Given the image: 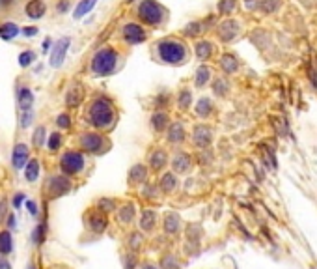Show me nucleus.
<instances>
[{
  "instance_id": "obj_1",
  "label": "nucleus",
  "mask_w": 317,
  "mask_h": 269,
  "mask_svg": "<svg viewBox=\"0 0 317 269\" xmlns=\"http://www.w3.org/2000/svg\"><path fill=\"white\" fill-rule=\"evenodd\" d=\"M88 118H90V122L97 129H109L114 123V120H116V114H114L112 105L107 99L97 98L92 103L90 110H88Z\"/></svg>"
},
{
  "instance_id": "obj_2",
  "label": "nucleus",
  "mask_w": 317,
  "mask_h": 269,
  "mask_svg": "<svg viewBox=\"0 0 317 269\" xmlns=\"http://www.w3.org/2000/svg\"><path fill=\"white\" fill-rule=\"evenodd\" d=\"M118 66V55L116 51L112 49H101L97 55L93 56V62H92V69L95 75H110L114 73V69Z\"/></svg>"
},
{
  "instance_id": "obj_3",
  "label": "nucleus",
  "mask_w": 317,
  "mask_h": 269,
  "mask_svg": "<svg viewBox=\"0 0 317 269\" xmlns=\"http://www.w3.org/2000/svg\"><path fill=\"white\" fill-rule=\"evenodd\" d=\"M159 56L166 64H181L185 60V49L179 41L168 39V41L159 43Z\"/></svg>"
},
{
  "instance_id": "obj_4",
  "label": "nucleus",
  "mask_w": 317,
  "mask_h": 269,
  "mask_svg": "<svg viewBox=\"0 0 317 269\" xmlns=\"http://www.w3.org/2000/svg\"><path fill=\"white\" fill-rule=\"evenodd\" d=\"M71 182L67 176H50L45 184V196H49L50 200L60 198V196L67 195L71 191Z\"/></svg>"
},
{
  "instance_id": "obj_5",
  "label": "nucleus",
  "mask_w": 317,
  "mask_h": 269,
  "mask_svg": "<svg viewBox=\"0 0 317 269\" xmlns=\"http://www.w3.org/2000/svg\"><path fill=\"white\" fill-rule=\"evenodd\" d=\"M60 168L66 176H77L84 168V157L80 152H66L60 159Z\"/></svg>"
},
{
  "instance_id": "obj_6",
  "label": "nucleus",
  "mask_w": 317,
  "mask_h": 269,
  "mask_svg": "<svg viewBox=\"0 0 317 269\" xmlns=\"http://www.w3.org/2000/svg\"><path fill=\"white\" fill-rule=\"evenodd\" d=\"M138 13L142 21H146L147 25H159L165 17V10L155 0H144L138 8Z\"/></svg>"
},
{
  "instance_id": "obj_7",
  "label": "nucleus",
  "mask_w": 317,
  "mask_h": 269,
  "mask_svg": "<svg viewBox=\"0 0 317 269\" xmlns=\"http://www.w3.org/2000/svg\"><path fill=\"white\" fill-rule=\"evenodd\" d=\"M79 144L88 153H103L109 148V142L104 141V137L99 133H84L80 137Z\"/></svg>"
},
{
  "instance_id": "obj_8",
  "label": "nucleus",
  "mask_w": 317,
  "mask_h": 269,
  "mask_svg": "<svg viewBox=\"0 0 317 269\" xmlns=\"http://www.w3.org/2000/svg\"><path fill=\"white\" fill-rule=\"evenodd\" d=\"M84 225L88 230H92L93 234H103L109 227V219L107 215L101 213L99 209H92L84 215Z\"/></svg>"
},
{
  "instance_id": "obj_9",
  "label": "nucleus",
  "mask_w": 317,
  "mask_h": 269,
  "mask_svg": "<svg viewBox=\"0 0 317 269\" xmlns=\"http://www.w3.org/2000/svg\"><path fill=\"white\" fill-rule=\"evenodd\" d=\"M69 43H71L69 37H62L60 41L56 43L55 51H52V55H50V66L60 67L62 64H64V60H66V53H67V49H69Z\"/></svg>"
},
{
  "instance_id": "obj_10",
  "label": "nucleus",
  "mask_w": 317,
  "mask_h": 269,
  "mask_svg": "<svg viewBox=\"0 0 317 269\" xmlns=\"http://www.w3.org/2000/svg\"><path fill=\"white\" fill-rule=\"evenodd\" d=\"M123 36H125V39H127L131 45L142 43L144 39H146V34H144V30H142V26L134 25V23L125 25V28H123Z\"/></svg>"
},
{
  "instance_id": "obj_11",
  "label": "nucleus",
  "mask_w": 317,
  "mask_h": 269,
  "mask_svg": "<svg viewBox=\"0 0 317 269\" xmlns=\"http://www.w3.org/2000/svg\"><path fill=\"white\" fill-rule=\"evenodd\" d=\"M26 163H28V148L25 144H17V146L13 148V153H12V165L13 168H25Z\"/></svg>"
},
{
  "instance_id": "obj_12",
  "label": "nucleus",
  "mask_w": 317,
  "mask_h": 269,
  "mask_svg": "<svg viewBox=\"0 0 317 269\" xmlns=\"http://www.w3.org/2000/svg\"><path fill=\"white\" fill-rule=\"evenodd\" d=\"M213 141V131L207 125H198L194 129V144L200 148H207Z\"/></svg>"
},
{
  "instance_id": "obj_13",
  "label": "nucleus",
  "mask_w": 317,
  "mask_h": 269,
  "mask_svg": "<svg viewBox=\"0 0 317 269\" xmlns=\"http://www.w3.org/2000/svg\"><path fill=\"white\" fill-rule=\"evenodd\" d=\"M181 228V217L176 211H168L163 219V230L166 234H177Z\"/></svg>"
},
{
  "instance_id": "obj_14",
  "label": "nucleus",
  "mask_w": 317,
  "mask_h": 269,
  "mask_svg": "<svg viewBox=\"0 0 317 269\" xmlns=\"http://www.w3.org/2000/svg\"><path fill=\"white\" fill-rule=\"evenodd\" d=\"M118 222L120 225H131L136 217V208H134V204L127 202V204H123L122 208H118Z\"/></svg>"
},
{
  "instance_id": "obj_15",
  "label": "nucleus",
  "mask_w": 317,
  "mask_h": 269,
  "mask_svg": "<svg viewBox=\"0 0 317 269\" xmlns=\"http://www.w3.org/2000/svg\"><path fill=\"white\" fill-rule=\"evenodd\" d=\"M146 180H147V168L144 165H134L129 170V185L146 184Z\"/></svg>"
},
{
  "instance_id": "obj_16",
  "label": "nucleus",
  "mask_w": 317,
  "mask_h": 269,
  "mask_svg": "<svg viewBox=\"0 0 317 269\" xmlns=\"http://www.w3.org/2000/svg\"><path fill=\"white\" fill-rule=\"evenodd\" d=\"M157 187H159V191H161V193L168 195V193H172V191L177 187V177L174 176L172 172H166V174H163V176H161Z\"/></svg>"
},
{
  "instance_id": "obj_17",
  "label": "nucleus",
  "mask_w": 317,
  "mask_h": 269,
  "mask_svg": "<svg viewBox=\"0 0 317 269\" xmlns=\"http://www.w3.org/2000/svg\"><path fill=\"white\" fill-rule=\"evenodd\" d=\"M172 166H174V170L179 172V174H185V172L190 170V166H192V159H190L187 153H177L174 161H172Z\"/></svg>"
},
{
  "instance_id": "obj_18",
  "label": "nucleus",
  "mask_w": 317,
  "mask_h": 269,
  "mask_svg": "<svg viewBox=\"0 0 317 269\" xmlns=\"http://www.w3.org/2000/svg\"><path fill=\"white\" fill-rule=\"evenodd\" d=\"M140 228L144 230V232H153V230L157 228V213H155V211H151V209L142 211Z\"/></svg>"
},
{
  "instance_id": "obj_19",
  "label": "nucleus",
  "mask_w": 317,
  "mask_h": 269,
  "mask_svg": "<svg viewBox=\"0 0 317 269\" xmlns=\"http://www.w3.org/2000/svg\"><path fill=\"white\" fill-rule=\"evenodd\" d=\"M149 168L151 170H161L163 166H166V163H168V155H166V152H163V150H155V152L149 153Z\"/></svg>"
},
{
  "instance_id": "obj_20",
  "label": "nucleus",
  "mask_w": 317,
  "mask_h": 269,
  "mask_svg": "<svg viewBox=\"0 0 317 269\" xmlns=\"http://www.w3.org/2000/svg\"><path fill=\"white\" fill-rule=\"evenodd\" d=\"M30 239H32V243L34 245H43V241L47 239V222L45 220H41V222H37L36 225V228L32 230V234H30Z\"/></svg>"
},
{
  "instance_id": "obj_21",
  "label": "nucleus",
  "mask_w": 317,
  "mask_h": 269,
  "mask_svg": "<svg viewBox=\"0 0 317 269\" xmlns=\"http://www.w3.org/2000/svg\"><path fill=\"white\" fill-rule=\"evenodd\" d=\"M82 98H84V92H82V86H73L66 96V103L67 107H79L82 103Z\"/></svg>"
},
{
  "instance_id": "obj_22",
  "label": "nucleus",
  "mask_w": 317,
  "mask_h": 269,
  "mask_svg": "<svg viewBox=\"0 0 317 269\" xmlns=\"http://www.w3.org/2000/svg\"><path fill=\"white\" fill-rule=\"evenodd\" d=\"M19 99V109L21 110H30L32 105H34V94L28 90V88H21L17 94Z\"/></svg>"
},
{
  "instance_id": "obj_23",
  "label": "nucleus",
  "mask_w": 317,
  "mask_h": 269,
  "mask_svg": "<svg viewBox=\"0 0 317 269\" xmlns=\"http://www.w3.org/2000/svg\"><path fill=\"white\" fill-rule=\"evenodd\" d=\"M12 251H13L12 232H10V230H2V232H0V254H2V256H8V254H12Z\"/></svg>"
},
{
  "instance_id": "obj_24",
  "label": "nucleus",
  "mask_w": 317,
  "mask_h": 269,
  "mask_svg": "<svg viewBox=\"0 0 317 269\" xmlns=\"http://www.w3.org/2000/svg\"><path fill=\"white\" fill-rule=\"evenodd\" d=\"M45 13V2L43 0H32L26 6V15L32 19H41Z\"/></svg>"
},
{
  "instance_id": "obj_25",
  "label": "nucleus",
  "mask_w": 317,
  "mask_h": 269,
  "mask_svg": "<svg viewBox=\"0 0 317 269\" xmlns=\"http://www.w3.org/2000/svg\"><path fill=\"white\" fill-rule=\"evenodd\" d=\"M97 209L101 213H112L118 209V202L114 198H99L97 200Z\"/></svg>"
},
{
  "instance_id": "obj_26",
  "label": "nucleus",
  "mask_w": 317,
  "mask_h": 269,
  "mask_svg": "<svg viewBox=\"0 0 317 269\" xmlns=\"http://www.w3.org/2000/svg\"><path fill=\"white\" fill-rule=\"evenodd\" d=\"M97 4V0H80L79 2V6H77V10H75V19H80V17H84L88 12H92V8Z\"/></svg>"
},
{
  "instance_id": "obj_27",
  "label": "nucleus",
  "mask_w": 317,
  "mask_h": 269,
  "mask_svg": "<svg viewBox=\"0 0 317 269\" xmlns=\"http://www.w3.org/2000/svg\"><path fill=\"white\" fill-rule=\"evenodd\" d=\"M25 176L28 182H36L37 176H39V161L37 159H32L26 163V170H25Z\"/></svg>"
},
{
  "instance_id": "obj_28",
  "label": "nucleus",
  "mask_w": 317,
  "mask_h": 269,
  "mask_svg": "<svg viewBox=\"0 0 317 269\" xmlns=\"http://www.w3.org/2000/svg\"><path fill=\"white\" fill-rule=\"evenodd\" d=\"M237 34V23H233V21H228V23H224V25L220 26V37L222 39H232L233 36Z\"/></svg>"
},
{
  "instance_id": "obj_29",
  "label": "nucleus",
  "mask_w": 317,
  "mask_h": 269,
  "mask_svg": "<svg viewBox=\"0 0 317 269\" xmlns=\"http://www.w3.org/2000/svg\"><path fill=\"white\" fill-rule=\"evenodd\" d=\"M142 243H144V239H142V234L140 232H131V234H129V241H127L129 251L138 252L142 249Z\"/></svg>"
},
{
  "instance_id": "obj_30",
  "label": "nucleus",
  "mask_w": 317,
  "mask_h": 269,
  "mask_svg": "<svg viewBox=\"0 0 317 269\" xmlns=\"http://www.w3.org/2000/svg\"><path fill=\"white\" fill-rule=\"evenodd\" d=\"M122 265L123 269H136V265H138V254L133 251L122 254Z\"/></svg>"
},
{
  "instance_id": "obj_31",
  "label": "nucleus",
  "mask_w": 317,
  "mask_h": 269,
  "mask_svg": "<svg viewBox=\"0 0 317 269\" xmlns=\"http://www.w3.org/2000/svg\"><path fill=\"white\" fill-rule=\"evenodd\" d=\"M17 34H19V28L17 25H13V23H4V25L0 26V37H2V39H13Z\"/></svg>"
},
{
  "instance_id": "obj_32",
  "label": "nucleus",
  "mask_w": 317,
  "mask_h": 269,
  "mask_svg": "<svg viewBox=\"0 0 317 269\" xmlns=\"http://www.w3.org/2000/svg\"><path fill=\"white\" fill-rule=\"evenodd\" d=\"M185 139V131L181 123H174L168 131V141L170 142H181Z\"/></svg>"
},
{
  "instance_id": "obj_33",
  "label": "nucleus",
  "mask_w": 317,
  "mask_h": 269,
  "mask_svg": "<svg viewBox=\"0 0 317 269\" xmlns=\"http://www.w3.org/2000/svg\"><path fill=\"white\" fill-rule=\"evenodd\" d=\"M166 123H168V114H166V112H155L151 116V125L157 129V131L166 129Z\"/></svg>"
},
{
  "instance_id": "obj_34",
  "label": "nucleus",
  "mask_w": 317,
  "mask_h": 269,
  "mask_svg": "<svg viewBox=\"0 0 317 269\" xmlns=\"http://www.w3.org/2000/svg\"><path fill=\"white\" fill-rule=\"evenodd\" d=\"M209 79H211V71H209V67L201 66L200 69L196 71V79H194L196 86H203Z\"/></svg>"
},
{
  "instance_id": "obj_35",
  "label": "nucleus",
  "mask_w": 317,
  "mask_h": 269,
  "mask_svg": "<svg viewBox=\"0 0 317 269\" xmlns=\"http://www.w3.org/2000/svg\"><path fill=\"white\" fill-rule=\"evenodd\" d=\"M211 53H213V49H211V43L200 41L198 45H196V55H198V58H201V60H205L207 56H211Z\"/></svg>"
},
{
  "instance_id": "obj_36",
  "label": "nucleus",
  "mask_w": 317,
  "mask_h": 269,
  "mask_svg": "<svg viewBox=\"0 0 317 269\" xmlns=\"http://www.w3.org/2000/svg\"><path fill=\"white\" fill-rule=\"evenodd\" d=\"M161 269H179V262L174 254H165L161 260Z\"/></svg>"
},
{
  "instance_id": "obj_37",
  "label": "nucleus",
  "mask_w": 317,
  "mask_h": 269,
  "mask_svg": "<svg viewBox=\"0 0 317 269\" xmlns=\"http://www.w3.org/2000/svg\"><path fill=\"white\" fill-rule=\"evenodd\" d=\"M196 112L200 114V116H209V112H211V101L207 98H203L198 101L196 105Z\"/></svg>"
},
{
  "instance_id": "obj_38",
  "label": "nucleus",
  "mask_w": 317,
  "mask_h": 269,
  "mask_svg": "<svg viewBox=\"0 0 317 269\" xmlns=\"http://www.w3.org/2000/svg\"><path fill=\"white\" fill-rule=\"evenodd\" d=\"M200 236H201L200 227H196V225H189V227H187V239H189L190 243L200 241Z\"/></svg>"
},
{
  "instance_id": "obj_39",
  "label": "nucleus",
  "mask_w": 317,
  "mask_h": 269,
  "mask_svg": "<svg viewBox=\"0 0 317 269\" xmlns=\"http://www.w3.org/2000/svg\"><path fill=\"white\" fill-rule=\"evenodd\" d=\"M222 67L226 69V73H233L235 69H237V62H235V58L233 56H224L222 58Z\"/></svg>"
},
{
  "instance_id": "obj_40",
  "label": "nucleus",
  "mask_w": 317,
  "mask_h": 269,
  "mask_svg": "<svg viewBox=\"0 0 317 269\" xmlns=\"http://www.w3.org/2000/svg\"><path fill=\"white\" fill-rule=\"evenodd\" d=\"M190 103H192L190 92L189 90H181V94H179V107H181V109H189Z\"/></svg>"
},
{
  "instance_id": "obj_41",
  "label": "nucleus",
  "mask_w": 317,
  "mask_h": 269,
  "mask_svg": "<svg viewBox=\"0 0 317 269\" xmlns=\"http://www.w3.org/2000/svg\"><path fill=\"white\" fill-rule=\"evenodd\" d=\"M34 58H36V55H34L32 51H25V53H21V56H19V64L23 67H26L34 62Z\"/></svg>"
},
{
  "instance_id": "obj_42",
  "label": "nucleus",
  "mask_w": 317,
  "mask_h": 269,
  "mask_svg": "<svg viewBox=\"0 0 317 269\" xmlns=\"http://www.w3.org/2000/svg\"><path fill=\"white\" fill-rule=\"evenodd\" d=\"M60 146H62V134L60 133H52L49 137V150L50 152H56Z\"/></svg>"
},
{
  "instance_id": "obj_43",
  "label": "nucleus",
  "mask_w": 317,
  "mask_h": 269,
  "mask_svg": "<svg viewBox=\"0 0 317 269\" xmlns=\"http://www.w3.org/2000/svg\"><path fill=\"white\" fill-rule=\"evenodd\" d=\"M43 141H45V127L43 125H39V127L36 129V133H34V146H43Z\"/></svg>"
},
{
  "instance_id": "obj_44",
  "label": "nucleus",
  "mask_w": 317,
  "mask_h": 269,
  "mask_svg": "<svg viewBox=\"0 0 317 269\" xmlns=\"http://www.w3.org/2000/svg\"><path fill=\"white\" fill-rule=\"evenodd\" d=\"M157 193H159V187L157 185H151V184H144V196L146 198H157Z\"/></svg>"
},
{
  "instance_id": "obj_45",
  "label": "nucleus",
  "mask_w": 317,
  "mask_h": 269,
  "mask_svg": "<svg viewBox=\"0 0 317 269\" xmlns=\"http://www.w3.org/2000/svg\"><path fill=\"white\" fill-rule=\"evenodd\" d=\"M34 118V110H21V127H28L30 120Z\"/></svg>"
},
{
  "instance_id": "obj_46",
  "label": "nucleus",
  "mask_w": 317,
  "mask_h": 269,
  "mask_svg": "<svg viewBox=\"0 0 317 269\" xmlns=\"http://www.w3.org/2000/svg\"><path fill=\"white\" fill-rule=\"evenodd\" d=\"M56 123H58L62 129H67L69 125H71V122H69V116H67V114H60V116L56 118Z\"/></svg>"
},
{
  "instance_id": "obj_47",
  "label": "nucleus",
  "mask_w": 317,
  "mask_h": 269,
  "mask_svg": "<svg viewBox=\"0 0 317 269\" xmlns=\"http://www.w3.org/2000/svg\"><path fill=\"white\" fill-rule=\"evenodd\" d=\"M226 90H228V84H224V80H217L215 82V92L219 94V96H224Z\"/></svg>"
},
{
  "instance_id": "obj_48",
  "label": "nucleus",
  "mask_w": 317,
  "mask_h": 269,
  "mask_svg": "<svg viewBox=\"0 0 317 269\" xmlns=\"http://www.w3.org/2000/svg\"><path fill=\"white\" fill-rule=\"evenodd\" d=\"M26 208H28V213L32 215V217H37V204H36V200H28L26 202Z\"/></svg>"
},
{
  "instance_id": "obj_49",
  "label": "nucleus",
  "mask_w": 317,
  "mask_h": 269,
  "mask_svg": "<svg viewBox=\"0 0 317 269\" xmlns=\"http://www.w3.org/2000/svg\"><path fill=\"white\" fill-rule=\"evenodd\" d=\"M23 200H25V195H23V193H17V195L13 196V208L19 209V206L23 204Z\"/></svg>"
},
{
  "instance_id": "obj_50",
  "label": "nucleus",
  "mask_w": 317,
  "mask_h": 269,
  "mask_svg": "<svg viewBox=\"0 0 317 269\" xmlns=\"http://www.w3.org/2000/svg\"><path fill=\"white\" fill-rule=\"evenodd\" d=\"M233 8V0H222V4H220V12H230Z\"/></svg>"
},
{
  "instance_id": "obj_51",
  "label": "nucleus",
  "mask_w": 317,
  "mask_h": 269,
  "mask_svg": "<svg viewBox=\"0 0 317 269\" xmlns=\"http://www.w3.org/2000/svg\"><path fill=\"white\" fill-rule=\"evenodd\" d=\"M6 222H8V228H10V230H15V228H17V225H15V215L13 213L8 215Z\"/></svg>"
},
{
  "instance_id": "obj_52",
  "label": "nucleus",
  "mask_w": 317,
  "mask_h": 269,
  "mask_svg": "<svg viewBox=\"0 0 317 269\" xmlns=\"http://www.w3.org/2000/svg\"><path fill=\"white\" fill-rule=\"evenodd\" d=\"M6 208H8V204L6 202H2V204H0V209H2V211H0V222L6 220Z\"/></svg>"
},
{
  "instance_id": "obj_53",
  "label": "nucleus",
  "mask_w": 317,
  "mask_h": 269,
  "mask_svg": "<svg viewBox=\"0 0 317 269\" xmlns=\"http://www.w3.org/2000/svg\"><path fill=\"white\" fill-rule=\"evenodd\" d=\"M67 8H69V2H67V0H62V2H58L56 10H58V12H67Z\"/></svg>"
},
{
  "instance_id": "obj_54",
  "label": "nucleus",
  "mask_w": 317,
  "mask_h": 269,
  "mask_svg": "<svg viewBox=\"0 0 317 269\" xmlns=\"http://www.w3.org/2000/svg\"><path fill=\"white\" fill-rule=\"evenodd\" d=\"M25 34H26V36H36L37 28H36V26H28V28H25Z\"/></svg>"
},
{
  "instance_id": "obj_55",
  "label": "nucleus",
  "mask_w": 317,
  "mask_h": 269,
  "mask_svg": "<svg viewBox=\"0 0 317 269\" xmlns=\"http://www.w3.org/2000/svg\"><path fill=\"white\" fill-rule=\"evenodd\" d=\"M0 269H12V265H10V262H8L6 258L0 260Z\"/></svg>"
},
{
  "instance_id": "obj_56",
  "label": "nucleus",
  "mask_w": 317,
  "mask_h": 269,
  "mask_svg": "<svg viewBox=\"0 0 317 269\" xmlns=\"http://www.w3.org/2000/svg\"><path fill=\"white\" fill-rule=\"evenodd\" d=\"M140 269H157V267H155V265H153L151 262H144V263H142Z\"/></svg>"
},
{
  "instance_id": "obj_57",
  "label": "nucleus",
  "mask_w": 317,
  "mask_h": 269,
  "mask_svg": "<svg viewBox=\"0 0 317 269\" xmlns=\"http://www.w3.org/2000/svg\"><path fill=\"white\" fill-rule=\"evenodd\" d=\"M50 47V39L49 37H47V39H45V41H43V51H47Z\"/></svg>"
},
{
  "instance_id": "obj_58",
  "label": "nucleus",
  "mask_w": 317,
  "mask_h": 269,
  "mask_svg": "<svg viewBox=\"0 0 317 269\" xmlns=\"http://www.w3.org/2000/svg\"><path fill=\"white\" fill-rule=\"evenodd\" d=\"M13 0H0V6H8V4H12Z\"/></svg>"
},
{
  "instance_id": "obj_59",
  "label": "nucleus",
  "mask_w": 317,
  "mask_h": 269,
  "mask_svg": "<svg viewBox=\"0 0 317 269\" xmlns=\"http://www.w3.org/2000/svg\"><path fill=\"white\" fill-rule=\"evenodd\" d=\"M28 269H36V263L30 262V263H28Z\"/></svg>"
},
{
  "instance_id": "obj_60",
  "label": "nucleus",
  "mask_w": 317,
  "mask_h": 269,
  "mask_svg": "<svg viewBox=\"0 0 317 269\" xmlns=\"http://www.w3.org/2000/svg\"><path fill=\"white\" fill-rule=\"evenodd\" d=\"M55 269H60V267H55Z\"/></svg>"
}]
</instances>
